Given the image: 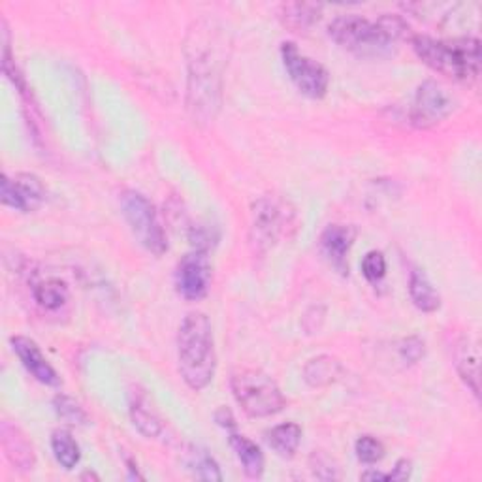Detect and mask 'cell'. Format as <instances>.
<instances>
[{"instance_id":"4dcf8cb0","label":"cell","mask_w":482,"mask_h":482,"mask_svg":"<svg viewBox=\"0 0 482 482\" xmlns=\"http://www.w3.org/2000/svg\"><path fill=\"white\" fill-rule=\"evenodd\" d=\"M364 480H388L386 473H379V471H368L362 475Z\"/></svg>"},{"instance_id":"4fadbf2b","label":"cell","mask_w":482,"mask_h":482,"mask_svg":"<svg viewBox=\"0 0 482 482\" xmlns=\"http://www.w3.org/2000/svg\"><path fill=\"white\" fill-rule=\"evenodd\" d=\"M0 439H3V449L12 466L20 471H30L37 463L34 449L27 435L21 432L20 426L10 420H4L0 426Z\"/></svg>"},{"instance_id":"5bb4252c","label":"cell","mask_w":482,"mask_h":482,"mask_svg":"<svg viewBox=\"0 0 482 482\" xmlns=\"http://www.w3.org/2000/svg\"><path fill=\"white\" fill-rule=\"evenodd\" d=\"M356 240V228L349 224H330L320 234V249L325 257L337 267L339 272H347L345 264L351 247Z\"/></svg>"},{"instance_id":"6da1fadb","label":"cell","mask_w":482,"mask_h":482,"mask_svg":"<svg viewBox=\"0 0 482 482\" xmlns=\"http://www.w3.org/2000/svg\"><path fill=\"white\" fill-rule=\"evenodd\" d=\"M189 55V112L199 123H209L216 117L221 104V85L224 53L221 34L211 29L190 32L187 46Z\"/></svg>"},{"instance_id":"2e32d148","label":"cell","mask_w":482,"mask_h":482,"mask_svg":"<svg viewBox=\"0 0 482 482\" xmlns=\"http://www.w3.org/2000/svg\"><path fill=\"white\" fill-rule=\"evenodd\" d=\"M342 364L334 356L320 354L317 359H311L303 368V379L313 388H326L342 377Z\"/></svg>"},{"instance_id":"f546056e","label":"cell","mask_w":482,"mask_h":482,"mask_svg":"<svg viewBox=\"0 0 482 482\" xmlns=\"http://www.w3.org/2000/svg\"><path fill=\"white\" fill-rule=\"evenodd\" d=\"M216 420L223 426V427H228V430L232 432L236 427V422H234V417H232V413L228 409H219L217 415H216Z\"/></svg>"},{"instance_id":"ac0fdd59","label":"cell","mask_w":482,"mask_h":482,"mask_svg":"<svg viewBox=\"0 0 482 482\" xmlns=\"http://www.w3.org/2000/svg\"><path fill=\"white\" fill-rule=\"evenodd\" d=\"M409 294L415 306L424 313H434L441 306L439 292L422 272L413 270L409 275Z\"/></svg>"},{"instance_id":"3957f363","label":"cell","mask_w":482,"mask_h":482,"mask_svg":"<svg viewBox=\"0 0 482 482\" xmlns=\"http://www.w3.org/2000/svg\"><path fill=\"white\" fill-rule=\"evenodd\" d=\"M177 368L187 386L194 392L204 390L217 369L216 339L209 318L200 313H189L177 334Z\"/></svg>"},{"instance_id":"cb8c5ba5","label":"cell","mask_w":482,"mask_h":482,"mask_svg":"<svg viewBox=\"0 0 482 482\" xmlns=\"http://www.w3.org/2000/svg\"><path fill=\"white\" fill-rule=\"evenodd\" d=\"M131 417H132L134 426L146 437H156L160 432H163V422H160L158 415L148 405V402L136 400L131 405Z\"/></svg>"},{"instance_id":"8992f818","label":"cell","mask_w":482,"mask_h":482,"mask_svg":"<svg viewBox=\"0 0 482 482\" xmlns=\"http://www.w3.org/2000/svg\"><path fill=\"white\" fill-rule=\"evenodd\" d=\"M121 213L131 226L138 243L149 253L160 257L168 251L165 228L158 221L155 206L141 192L124 190L121 194Z\"/></svg>"},{"instance_id":"603a6c76","label":"cell","mask_w":482,"mask_h":482,"mask_svg":"<svg viewBox=\"0 0 482 482\" xmlns=\"http://www.w3.org/2000/svg\"><path fill=\"white\" fill-rule=\"evenodd\" d=\"M34 298L42 308L55 311L63 308L68 300V287L61 279H47L34 287Z\"/></svg>"},{"instance_id":"7402d4cb","label":"cell","mask_w":482,"mask_h":482,"mask_svg":"<svg viewBox=\"0 0 482 482\" xmlns=\"http://www.w3.org/2000/svg\"><path fill=\"white\" fill-rule=\"evenodd\" d=\"M320 17V6L308 4V3H291L283 4L281 8V20L284 25L292 29H309L313 27Z\"/></svg>"},{"instance_id":"44dd1931","label":"cell","mask_w":482,"mask_h":482,"mask_svg":"<svg viewBox=\"0 0 482 482\" xmlns=\"http://www.w3.org/2000/svg\"><path fill=\"white\" fill-rule=\"evenodd\" d=\"M51 449H53V454H55V460L64 469H74L80 463V458H81L80 444L76 443V439L68 430L53 432Z\"/></svg>"},{"instance_id":"277c9868","label":"cell","mask_w":482,"mask_h":482,"mask_svg":"<svg viewBox=\"0 0 482 482\" xmlns=\"http://www.w3.org/2000/svg\"><path fill=\"white\" fill-rule=\"evenodd\" d=\"M417 57L435 72L456 81H473L480 74V42L471 37L437 40L426 34L413 38Z\"/></svg>"},{"instance_id":"f1b7e54d","label":"cell","mask_w":482,"mask_h":482,"mask_svg":"<svg viewBox=\"0 0 482 482\" xmlns=\"http://www.w3.org/2000/svg\"><path fill=\"white\" fill-rule=\"evenodd\" d=\"M410 471H413V466H410V461L409 460H400L396 463L394 471L386 473V477H388V480H407L410 477Z\"/></svg>"},{"instance_id":"4316f807","label":"cell","mask_w":482,"mask_h":482,"mask_svg":"<svg viewBox=\"0 0 482 482\" xmlns=\"http://www.w3.org/2000/svg\"><path fill=\"white\" fill-rule=\"evenodd\" d=\"M362 274L369 283H379L386 275V258L381 251H369L362 260Z\"/></svg>"},{"instance_id":"5b68a950","label":"cell","mask_w":482,"mask_h":482,"mask_svg":"<svg viewBox=\"0 0 482 482\" xmlns=\"http://www.w3.org/2000/svg\"><path fill=\"white\" fill-rule=\"evenodd\" d=\"M232 394L243 413L251 419H267L287 405L277 383L260 369H241L232 377Z\"/></svg>"},{"instance_id":"9c48e42d","label":"cell","mask_w":482,"mask_h":482,"mask_svg":"<svg viewBox=\"0 0 482 482\" xmlns=\"http://www.w3.org/2000/svg\"><path fill=\"white\" fill-rule=\"evenodd\" d=\"M454 110V98L446 89L434 81H424L415 93L410 106V123L419 129H430L443 123Z\"/></svg>"},{"instance_id":"ba28073f","label":"cell","mask_w":482,"mask_h":482,"mask_svg":"<svg viewBox=\"0 0 482 482\" xmlns=\"http://www.w3.org/2000/svg\"><path fill=\"white\" fill-rule=\"evenodd\" d=\"M281 57L291 80L303 95L309 98H323L326 95L330 76L323 64L303 55L292 42H284L281 46Z\"/></svg>"},{"instance_id":"d6986e66","label":"cell","mask_w":482,"mask_h":482,"mask_svg":"<svg viewBox=\"0 0 482 482\" xmlns=\"http://www.w3.org/2000/svg\"><path fill=\"white\" fill-rule=\"evenodd\" d=\"M266 439L267 444H270L279 456L291 458L294 456L301 443V427L296 422H284L272 427V430L266 434Z\"/></svg>"},{"instance_id":"7a4b0ae2","label":"cell","mask_w":482,"mask_h":482,"mask_svg":"<svg viewBox=\"0 0 482 482\" xmlns=\"http://www.w3.org/2000/svg\"><path fill=\"white\" fill-rule=\"evenodd\" d=\"M407 30L409 25L400 15L385 13L377 21H369L362 15L349 13L332 21L330 37L356 55L383 57L407 37Z\"/></svg>"},{"instance_id":"52a82bcc","label":"cell","mask_w":482,"mask_h":482,"mask_svg":"<svg viewBox=\"0 0 482 482\" xmlns=\"http://www.w3.org/2000/svg\"><path fill=\"white\" fill-rule=\"evenodd\" d=\"M292 217L289 204L274 199V196H264L257 200L251 219V243L255 251L266 253L267 249L274 247L281 236L287 234Z\"/></svg>"},{"instance_id":"ffe728a7","label":"cell","mask_w":482,"mask_h":482,"mask_svg":"<svg viewBox=\"0 0 482 482\" xmlns=\"http://www.w3.org/2000/svg\"><path fill=\"white\" fill-rule=\"evenodd\" d=\"M185 466L196 478L202 480H223V473L219 463L213 460V456L200 446H189V452L185 456Z\"/></svg>"},{"instance_id":"d4e9b609","label":"cell","mask_w":482,"mask_h":482,"mask_svg":"<svg viewBox=\"0 0 482 482\" xmlns=\"http://www.w3.org/2000/svg\"><path fill=\"white\" fill-rule=\"evenodd\" d=\"M53 405H55L57 415L68 424H85L89 420L83 407L70 396H64V394L55 396Z\"/></svg>"},{"instance_id":"83f0119b","label":"cell","mask_w":482,"mask_h":482,"mask_svg":"<svg viewBox=\"0 0 482 482\" xmlns=\"http://www.w3.org/2000/svg\"><path fill=\"white\" fill-rule=\"evenodd\" d=\"M402 360L407 364H415L424 356V342L419 337H407L400 347Z\"/></svg>"},{"instance_id":"484cf974","label":"cell","mask_w":482,"mask_h":482,"mask_svg":"<svg viewBox=\"0 0 482 482\" xmlns=\"http://www.w3.org/2000/svg\"><path fill=\"white\" fill-rule=\"evenodd\" d=\"M354 451H356V456H359V460L362 463H369V466L371 463H377L385 458L383 443L371 435H362L359 441H356Z\"/></svg>"},{"instance_id":"7c38bea8","label":"cell","mask_w":482,"mask_h":482,"mask_svg":"<svg viewBox=\"0 0 482 482\" xmlns=\"http://www.w3.org/2000/svg\"><path fill=\"white\" fill-rule=\"evenodd\" d=\"M12 347H13V352L17 354V359L21 360V364L34 379L47 386H61L59 373L53 369V366L42 354L40 347L34 343L32 339L25 335H15L12 337Z\"/></svg>"},{"instance_id":"8fae6325","label":"cell","mask_w":482,"mask_h":482,"mask_svg":"<svg viewBox=\"0 0 482 482\" xmlns=\"http://www.w3.org/2000/svg\"><path fill=\"white\" fill-rule=\"evenodd\" d=\"M0 196H3L4 206L15 211L29 213V211L38 209L44 204L46 189L38 177L32 173H17L13 180L4 175L3 192H0Z\"/></svg>"},{"instance_id":"30bf717a","label":"cell","mask_w":482,"mask_h":482,"mask_svg":"<svg viewBox=\"0 0 482 482\" xmlns=\"http://www.w3.org/2000/svg\"><path fill=\"white\" fill-rule=\"evenodd\" d=\"M213 279V266L207 257V251L187 253L175 270V287L185 300L199 301L207 296Z\"/></svg>"},{"instance_id":"9a60e30c","label":"cell","mask_w":482,"mask_h":482,"mask_svg":"<svg viewBox=\"0 0 482 482\" xmlns=\"http://www.w3.org/2000/svg\"><path fill=\"white\" fill-rule=\"evenodd\" d=\"M454 364L460 377L469 386L475 396H478V349L469 337H461L454 347Z\"/></svg>"},{"instance_id":"e0dca14e","label":"cell","mask_w":482,"mask_h":482,"mask_svg":"<svg viewBox=\"0 0 482 482\" xmlns=\"http://www.w3.org/2000/svg\"><path fill=\"white\" fill-rule=\"evenodd\" d=\"M230 446L234 449L238 460L241 461L243 471L247 477L260 478L264 473V454L258 449V444L253 443L249 437L236 434L234 430L230 432Z\"/></svg>"}]
</instances>
